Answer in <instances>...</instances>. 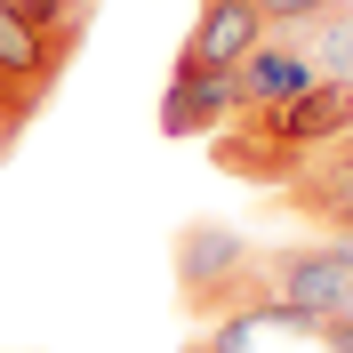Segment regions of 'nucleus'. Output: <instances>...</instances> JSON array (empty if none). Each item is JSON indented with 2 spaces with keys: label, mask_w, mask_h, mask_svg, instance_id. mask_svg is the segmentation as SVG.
I'll list each match as a JSON object with an SVG mask.
<instances>
[{
  "label": "nucleus",
  "mask_w": 353,
  "mask_h": 353,
  "mask_svg": "<svg viewBox=\"0 0 353 353\" xmlns=\"http://www.w3.org/2000/svg\"><path fill=\"white\" fill-rule=\"evenodd\" d=\"M81 24H41L24 17L17 0H0V161L24 145V129L48 112V97H57V81H65V65L81 57Z\"/></svg>",
  "instance_id": "obj_1"
},
{
  "label": "nucleus",
  "mask_w": 353,
  "mask_h": 353,
  "mask_svg": "<svg viewBox=\"0 0 353 353\" xmlns=\"http://www.w3.org/2000/svg\"><path fill=\"white\" fill-rule=\"evenodd\" d=\"M176 297L193 321H225V313H249L265 305V281H257V241L233 233L217 217H193L176 225Z\"/></svg>",
  "instance_id": "obj_2"
},
{
  "label": "nucleus",
  "mask_w": 353,
  "mask_h": 353,
  "mask_svg": "<svg viewBox=\"0 0 353 353\" xmlns=\"http://www.w3.org/2000/svg\"><path fill=\"white\" fill-rule=\"evenodd\" d=\"M249 112L241 72H209V65H176L161 88V137H217L225 121Z\"/></svg>",
  "instance_id": "obj_3"
},
{
  "label": "nucleus",
  "mask_w": 353,
  "mask_h": 353,
  "mask_svg": "<svg viewBox=\"0 0 353 353\" xmlns=\"http://www.w3.org/2000/svg\"><path fill=\"white\" fill-rule=\"evenodd\" d=\"M273 201H281L289 217H305V225H337V217L353 209V137L305 153L281 185H273Z\"/></svg>",
  "instance_id": "obj_4"
},
{
  "label": "nucleus",
  "mask_w": 353,
  "mask_h": 353,
  "mask_svg": "<svg viewBox=\"0 0 353 353\" xmlns=\"http://www.w3.org/2000/svg\"><path fill=\"white\" fill-rule=\"evenodd\" d=\"M273 24L249 8V0H201L193 32H185V48H176V65H209V72H241L249 48L265 41Z\"/></svg>",
  "instance_id": "obj_5"
},
{
  "label": "nucleus",
  "mask_w": 353,
  "mask_h": 353,
  "mask_svg": "<svg viewBox=\"0 0 353 353\" xmlns=\"http://www.w3.org/2000/svg\"><path fill=\"white\" fill-rule=\"evenodd\" d=\"M321 81L305 57V41L297 32H265L257 48H249V65H241V88H249V105H281V97H305V88Z\"/></svg>",
  "instance_id": "obj_6"
},
{
  "label": "nucleus",
  "mask_w": 353,
  "mask_h": 353,
  "mask_svg": "<svg viewBox=\"0 0 353 353\" xmlns=\"http://www.w3.org/2000/svg\"><path fill=\"white\" fill-rule=\"evenodd\" d=\"M297 41H305V57H313L321 81L353 88V8H337V17H321V24H297Z\"/></svg>",
  "instance_id": "obj_7"
},
{
  "label": "nucleus",
  "mask_w": 353,
  "mask_h": 353,
  "mask_svg": "<svg viewBox=\"0 0 353 353\" xmlns=\"http://www.w3.org/2000/svg\"><path fill=\"white\" fill-rule=\"evenodd\" d=\"M273 32H297V24H321V17H337V8H353V0H249Z\"/></svg>",
  "instance_id": "obj_8"
},
{
  "label": "nucleus",
  "mask_w": 353,
  "mask_h": 353,
  "mask_svg": "<svg viewBox=\"0 0 353 353\" xmlns=\"http://www.w3.org/2000/svg\"><path fill=\"white\" fill-rule=\"evenodd\" d=\"M17 8H24V17H41V24H81V32L97 24V0H17Z\"/></svg>",
  "instance_id": "obj_9"
},
{
  "label": "nucleus",
  "mask_w": 353,
  "mask_h": 353,
  "mask_svg": "<svg viewBox=\"0 0 353 353\" xmlns=\"http://www.w3.org/2000/svg\"><path fill=\"white\" fill-rule=\"evenodd\" d=\"M321 345H330V353H353V313H345V321H321Z\"/></svg>",
  "instance_id": "obj_10"
}]
</instances>
